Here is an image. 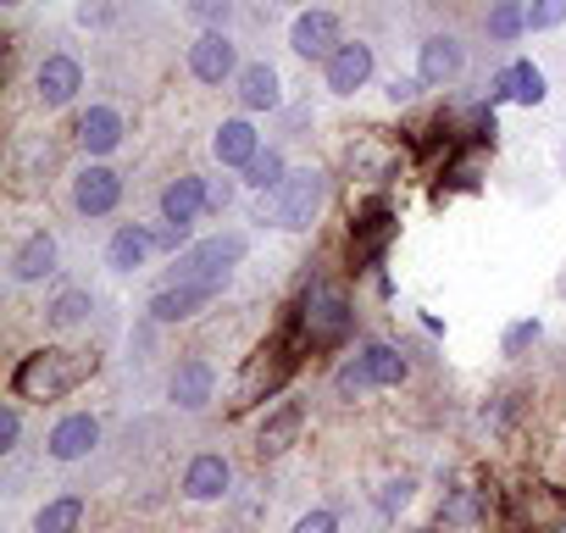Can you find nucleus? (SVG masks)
I'll return each instance as SVG.
<instances>
[{
	"label": "nucleus",
	"instance_id": "f257e3e1",
	"mask_svg": "<svg viewBox=\"0 0 566 533\" xmlns=\"http://www.w3.org/2000/svg\"><path fill=\"white\" fill-rule=\"evenodd\" d=\"M95 373H101V356H95V351L45 345V351H34V356L18 362V373H12V395H18V400H62V395L84 389Z\"/></svg>",
	"mask_w": 566,
	"mask_h": 533
},
{
	"label": "nucleus",
	"instance_id": "f03ea898",
	"mask_svg": "<svg viewBox=\"0 0 566 533\" xmlns=\"http://www.w3.org/2000/svg\"><path fill=\"white\" fill-rule=\"evenodd\" d=\"M356 334V306L339 284H312L295 312V351H339Z\"/></svg>",
	"mask_w": 566,
	"mask_h": 533
},
{
	"label": "nucleus",
	"instance_id": "7ed1b4c3",
	"mask_svg": "<svg viewBox=\"0 0 566 533\" xmlns=\"http://www.w3.org/2000/svg\"><path fill=\"white\" fill-rule=\"evenodd\" d=\"M328 206V173L323 167H290L272 195H261V222L283 228V233H306Z\"/></svg>",
	"mask_w": 566,
	"mask_h": 533
},
{
	"label": "nucleus",
	"instance_id": "20e7f679",
	"mask_svg": "<svg viewBox=\"0 0 566 533\" xmlns=\"http://www.w3.org/2000/svg\"><path fill=\"white\" fill-rule=\"evenodd\" d=\"M250 239L244 233H211V239H195L189 250H178L172 261V284H228L233 266L244 261Z\"/></svg>",
	"mask_w": 566,
	"mask_h": 533
},
{
	"label": "nucleus",
	"instance_id": "39448f33",
	"mask_svg": "<svg viewBox=\"0 0 566 533\" xmlns=\"http://www.w3.org/2000/svg\"><path fill=\"white\" fill-rule=\"evenodd\" d=\"M290 373H295V356H290V345H261L250 362H244V373H239V384H233V411H250V406H261L266 395H277L283 384H290Z\"/></svg>",
	"mask_w": 566,
	"mask_h": 533
},
{
	"label": "nucleus",
	"instance_id": "423d86ee",
	"mask_svg": "<svg viewBox=\"0 0 566 533\" xmlns=\"http://www.w3.org/2000/svg\"><path fill=\"white\" fill-rule=\"evenodd\" d=\"M339 45H345L339 18H334V12H323V7H306V12L290 23V51H295L301 62H328Z\"/></svg>",
	"mask_w": 566,
	"mask_h": 533
},
{
	"label": "nucleus",
	"instance_id": "0eeeda50",
	"mask_svg": "<svg viewBox=\"0 0 566 533\" xmlns=\"http://www.w3.org/2000/svg\"><path fill=\"white\" fill-rule=\"evenodd\" d=\"M189 79H200V84L239 79V45L228 40V29H200V40L189 45Z\"/></svg>",
	"mask_w": 566,
	"mask_h": 533
},
{
	"label": "nucleus",
	"instance_id": "6e6552de",
	"mask_svg": "<svg viewBox=\"0 0 566 533\" xmlns=\"http://www.w3.org/2000/svg\"><path fill=\"white\" fill-rule=\"evenodd\" d=\"M373 67H378V62H373V45H367V40H345V45L323 62V84H328L339 101H350L356 90L373 84Z\"/></svg>",
	"mask_w": 566,
	"mask_h": 533
},
{
	"label": "nucleus",
	"instance_id": "1a4fd4ad",
	"mask_svg": "<svg viewBox=\"0 0 566 533\" xmlns=\"http://www.w3.org/2000/svg\"><path fill=\"white\" fill-rule=\"evenodd\" d=\"M78 90H84V62H78V56L56 51V56L40 62V73H34V95H40V106L62 112V106L78 101Z\"/></svg>",
	"mask_w": 566,
	"mask_h": 533
},
{
	"label": "nucleus",
	"instance_id": "9d476101",
	"mask_svg": "<svg viewBox=\"0 0 566 533\" xmlns=\"http://www.w3.org/2000/svg\"><path fill=\"white\" fill-rule=\"evenodd\" d=\"M123 206V178L106 167V161H90L78 178H73V211L78 217H112Z\"/></svg>",
	"mask_w": 566,
	"mask_h": 533
},
{
	"label": "nucleus",
	"instance_id": "9b49d317",
	"mask_svg": "<svg viewBox=\"0 0 566 533\" xmlns=\"http://www.w3.org/2000/svg\"><path fill=\"white\" fill-rule=\"evenodd\" d=\"M461 67H467V45H461L455 34H428V40L417 45V79H422L428 90L455 84Z\"/></svg>",
	"mask_w": 566,
	"mask_h": 533
},
{
	"label": "nucleus",
	"instance_id": "f8f14e48",
	"mask_svg": "<svg viewBox=\"0 0 566 533\" xmlns=\"http://www.w3.org/2000/svg\"><path fill=\"white\" fill-rule=\"evenodd\" d=\"M228 284H167V290H156L150 295V323H189V317H200L217 295H222Z\"/></svg>",
	"mask_w": 566,
	"mask_h": 533
},
{
	"label": "nucleus",
	"instance_id": "ddd939ff",
	"mask_svg": "<svg viewBox=\"0 0 566 533\" xmlns=\"http://www.w3.org/2000/svg\"><path fill=\"white\" fill-rule=\"evenodd\" d=\"M95 445H101V417H95V411H73V417H62V422L51 428L45 456H51V461H84Z\"/></svg>",
	"mask_w": 566,
	"mask_h": 533
},
{
	"label": "nucleus",
	"instance_id": "4468645a",
	"mask_svg": "<svg viewBox=\"0 0 566 533\" xmlns=\"http://www.w3.org/2000/svg\"><path fill=\"white\" fill-rule=\"evenodd\" d=\"M167 395H172L178 411H206L211 395H217V373H211V362H200V356L178 362L172 378H167Z\"/></svg>",
	"mask_w": 566,
	"mask_h": 533
},
{
	"label": "nucleus",
	"instance_id": "2eb2a0df",
	"mask_svg": "<svg viewBox=\"0 0 566 533\" xmlns=\"http://www.w3.org/2000/svg\"><path fill=\"white\" fill-rule=\"evenodd\" d=\"M184 500H222L228 489H233V467H228V456H217V450H200L189 467H184Z\"/></svg>",
	"mask_w": 566,
	"mask_h": 533
},
{
	"label": "nucleus",
	"instance_id": "dca6fc26",
	"mask_svg": "<svg viewBox=\"0 0 566 533\" xmlns=\"http://www.w3.org/2000/svg\"><path fill=\"white\" fill-rule=\"evenodd\" d=\"M62 266V244H56V233H45V228H34L18 250H12V279L18 284H40V279H51Z\"/></svg>",
	"mask_w": 566,
	"mask_h": 533
},
{
	"label": "nucleus",
	"instance_id": "f3484780",
	"mask_svg": "<svg viewBox=\"0 0 566 533\" xmlns=\"http://www.w3.org/2000/svg\"><path fill=\"white\" fill-rule=\"evenodd\" d=\"M233 95H239L244 112H277V106H283L277 67H272V62H244L239 79H233Z\"/></svg>",
	"mask_w": 566,
	"mask_h": 533
},
{
	"label": "nucleus",
	"instance_id": "a211bd4d",
	"mask_svg": "<svg viewBox=\"0 0 566 533\" xmlns=\"http://www.w3.org/2000/svg\"><path fill=\"white\" fill-rule=\"evenodd\" d=\"M150 250H156V228H145V222H123L117 233H112V244H106V266L112 273H139V266L150 261Z\"/></svg>",
	"mask_w": 566,
	"mask_h": 533
},
{
	"label": "nucleus",
	"instance_id": "6ab92c4d",
	"mask_svg": "<svg viewBox=\"0 0 566 533\" xmlns=\"http://www.w3.org/2000/svg\"><path fill=\"white\" fill-rule=\"evenodd\" d=\"M301 428H306V411H301L295 400H283V406L255 428V456H261V461H272V456H283V450H295Z\"/></svg>",
	"mask_w": 566,
	"mask_h": 533
},
{
	"label": "nucleus",
	"instance_id": "aec40b11",
	"mask_svg": "<svg viewBox=\"0 0 566 533\" xmlns=\"http://www.w3.org/2000/svg\"><path fill=\"white\" fill-rule=\"evenodd\" d=\"M73 134H78L84 156H112V150L123 145V134H128V128H123V112H117V106H90V112L78 117V128H73Z\"/></svg>",
	"mask_w": 566,
	"mask_h": 533
},
{
	"label": "nucleus",
	"instance_id": "412c9836",
	"mask_svg": "<svg viewBox=\"0 0 566 533\" xmlns=\"http://www.w3.org/2000/svg\"><path fill=\"white\" fill-rule=\"evenodd\" d=\"M255 150H261V134H255L250 117H222V123H217V134H211V156H217L222 167L239 173Z\"/></svg>",
	"mask_w": 566,
	"mask_h": 533
},
{
	"label": "nucleus",
	"instance_id": "4be33fe9",
	"mask_svg": "<svg viewBox=\"0 0 566 533\" xmlns=\"http://www.w3.org/2000/svg\"><path fill=\"white\" fill-rule=\"evenodd\" d=\"M200 211H206V178L184 173V178H172V184L161 189V222H189V228H195Z\"/></svg>",
	"mask_w": 566,
	"mask_h": 533
},
{
	"label": "nucleus",
	"instance_id": "5701e85b",
	"mask_svg": "<svg viewBox=\"0 0 566 533\" xmlns=\"http://www.w3.org/2000/svg\"><path fill=\"white\" fill-rule=\"evenodd\" d=\"M283 178H290V161H283V150H272V145H266V150H255V156L239 167V184H244V189H255V195H272Z\"/></svg>",
	"mask_w": 566,
	"mask_h": 533
},
{
	"label": "nucleus",
	"instance_id": "b1692460",
	"mask_svg": "<svg viewBox=\"0 0 566 533\" xmlns=\"http://www.w3.org/2000/svg\"><path fill=\"white\" fill-rule=\"evenodd\" d=\"M361 362H367V373H373L378 389H395V384H406V373H411V362H406L395 345H384V339L361 345Z\"/></svg>",
	"mask_w": 566,
	"mask_h": 533
},
{
	"label": "nucleus",
	"instance_id": "393cba45",
	"mask_svg": "<svg viewBox=\"0 0 566 533\" xmlns=\"http://www.w3.org/2000/svg\"><path fill=\"white\" fill-rule=\"evenodd\" d=\"M483 516H489V505H483V489H472V483H455L444 494V505H439V522L444 527H472Z\"/></svg>",
	"mask_w": 566,
	"mask_h": 533
},
{
	"label": "nucleus",
	"instance_id": "a878e982",
	"mask_svg": "<svg viewBox=\"0 0 566 533\" xmlns=\"http://www.w3.org/2000/svg\"><path fill=\"white\" fill-rule=\"evenodd\" d=\"M78 527H84V500L78 494H56L34 516V533H78Z\"/></svg>",
	"mask_w": 566,
	"mask_h": 533
},
{
	"label": "nucleus",
	"instance_id": "bb28decb",
	"mask_svg": "<svg viewBox=\"0 0 566 533\" xmlns=\"http://www.w3.org/2000/svg\"><path fill=\"white\" fill-rule=\"evenodd\" d=\"M395 239V217L384 206H373L361 222H356V261H378V250Z\"/></svg>",
	"mask_w": 566,
	"mask_h": 533
},
{
	"label": "nucleus",
	"instance_id": "cd10ccee",
	"mask_svg": "<svg viewBox=\"0 0 566 533\" xmlns=\"http://www.w3.org/2000/svg\"><path fill=\"white\" fill-rule=\"evenodd\" d=\"M522 34H527V7H522V0H494V7H489V40L511 45Z\"/></svg>",
	"mask_w": 566,
	"mask_h": 533
},
{
	"label": "nucleus",
	"instance_id": "c85d7f7f",
	"mask_svg": "<svg viewBox=\"0 0 566 533\" xmlns=\"http://www.w3.org/2000/svg\"><path fill=\"white\" fill-rule=\"evenodd\" d=\"M90 312H95V295H90V290H62V295L45 306L51 328H78V323H90Z\"/></svg>",
	"mask_w": 566,
	"mask_h": 533
},
{
	"label": "nucleus",
	"instance_id": "c756f323",
	"mask_svg": "<svg viewBox=\"0 0 566 533\" xmlns=\"http://www.w3.org/2000/svg\"><path fill=\"white\" fill-rule=\"evenodd\" d=\"M350 173L356 178H389L395 173V150L378 145V139H361V145H350Z\"/></svg>",
	"mask_w": 566,
	"mask_h": 533
},
{
	"label": "nucleus",
	"instance_id": "7c9ffc66",
	"mask_svg": "<svg viewBox=\"0 0 566 533\" xmlns=\"http://www.w3.org/2000/svg\"><path fill=\"white\" fill-rule=\"evenodd\" d=\"M544 95H549L544 73L533 62H511V101L516 106H544Z\"/></svg>",
	"mask_w": 566,
	"mask_h": 533
},
{
	"label": "nucleus",
	"instance_id": "2f4dec72",
	"mask_svg": "<svg viewBox=\"0 0 566 533\" xmlns=\"http://www.w3.org/2000/svg\"><path fill=\"white\" fill-rule=\"evenodd\" d=\"M334 389H339V400H356V395H367V389H378V384H373V373H367V362H361V356H350V362L339 367V378H334Z\"/></svg>",
	"mask_w": 566,
	"mask_h": 533
},
{
	"label": "nucleus",
	"instance_id": "473e14b6",
	"mask_svg": "<svg viewBox=\"0 0 566 533\" xmlns=\"http://www.w3.org/2000/svg\"><path fill=\"white\" fill-rule=\"evenodd\" d=\"M538 339H544V323H538V317H522V323L505 328V345H500V351H505V356H527Z\"/></svg>",
	"mask_w": 566,
	"mask_h": 533
},
{
	"label": "nucleus",
	"instance_id": "72a5a7b5",
	"mask_svg": "<svg viewBox=\"0 0 566 533\" xmlns=\"http://www.w3.org/2000/svg\"><path fill=\"white\" fill-rule=\"evenodd\" d=\"M560 23H566V0H533V7H527V29L533 34H549Z\"/></svg>",
	"mask_w": 566,
	"mask_h": 533
},
{
	"label": "nucleus",
	"instance_id": "f704fd0d",
	"mask_svg": "<svg viewBox=\"0 0 566 533\" xmlns=\"http://www.w3.org/2000/svg\"><path fill=\"white\" fill-rule=\"evenodd\" d=\"M189 12H195L206 29H228V18H233V0H189Z\"/></svg>",
	"mask_w": 566,
	"mask_h": 533
},
{
	"label": "nucleus",
	"instance_id": "c9c22d12",
	"mask_svg": "<svg viewBox=\"0 0 566 533\" xmlns=\"http://www.w3.org/2000/svg\"><path fill=\"white\" fill-rule=\"evenodd\" d=\"M411 489H417V478H411V472H400V478H389V483H384V494H378V505H384V511L395 516V511H400V505L411 500Z\"/></svg>",
	"mask_w": 566,
	"mask_h": 533
},
{
	"label": "nucleus",
	"instance_id": "e433bc0d",
	"mask_svg": "<svg viewBox=\"0 0 566 533\" xmlns=\"http://www.w3.org/2000/svg\"><path fill=\"white\" fill-rule=\"evenodd\" d=\"M290 533H339V516H334L328 505H317V511H306V516H301Z\"/></svg>",
	"mask_w": 566,
	"mask_h": 533
},
{
	"label": "nucleus",
	"instance_id": "4c0bfd02",
	"mask_svg": "<svg viewBox=\"0 0 566 533\" xmlns=\"http://www.w3.org/2000/svg\"><path fill=\"white\" fill-rule=\"evenodd\" d=\"M18 439H23V417H18V406H7L0 411V456H12Z\"/></svg>",
	"mask_w": 566,
	"mask_h": 533
},
{
	"label": "nucleus",
	"instance_id": "58836bf2",
	"mask_svg": "<svg viewBox=\"0 0 566 533\" xmlns=\"http://www.w3.org/2000/svg\"><path fill=\"white\" fill-rule=\"evenodd\" d=\"M156 250H167V255L189 250V222H167V228H156Z\"/></svg>",
	"mask_w": 566,
	"mask_h": 533
},
{
	"label": "nucleus",
	"instance_id": "ea45409f",
	"mask_svg": "<svg viewBox=\"0 0 566 533\" xmlns=\"http://www.w3.org/2000/svg\"><path fill=\"white\" fill-rule=\"evenodd\" d=\"M112 18H117L112 0H84V7H78V23H84V29H106Z\"/></svg>",
	"mask_w": 566,
	"mask_h": 533
},
{
	"label": "nucleus",
	"instance_id": "a19ab883",
	"mask_svg": "<svg viewBox=\"0 0 566 533\" xmlns=\"http://www.w3.org/2000/svg\"><path fill=\"white\" fill-rule=\"evenodd\" d=\"M422 90H428V84H422L417 73H411V79H389V101H395V106H411Z\"/></svg>",
	"mask_w": 566,
	"mask_h": 533
},
{
	"label": "nucleus",
	"instance_id": "79ce46f5",
	"mask_svg": "<svg viewBox=\"0 0 566 533\" xmlns=\"http://www.w3.org/2000/svg\"><path fill=\"white\" fill-rule=\"evenodd\" d=\"M228 206H233V184H228V178L206 184V211H228Z\"/></svg>",
	"mask_w": 566,
	"mask_h": 533
},
{
	"label": "nucleus",
	"instance_id": "37998d69",
	"mask_svg": "<svg viewBox=\"0 0 566 533\" xmlns=\"http://www.w3.org/2000/svg\"><path fill=\"white\" fill-rule=\"evenodd\" d=\"M494 101H511V67L494 73V84H489V106H494Z\"/></svg>",
	"mask_w": 566,
	"mask_h": 533
},
{
	"label": "nucleus",
	"instance_id": "c03bdc74",
	"mask_svg": "<svg viewBox=\"0 0 566 533\" xmlns=\"http://www.w3.org/2000/svg\"><path fill=\"white\" fill-rule=\"evenodd\" d=\"M411 533H444V527H411Z\"/></svg>",
	"mask_w": 566,
	"mask_h": 533
},
{
	"label": "nucleus",
	"instance_id": "a18cd8bd",
	"mask_svg": "<svg viewBox=\"0 0 566 533\" xmlns=\"http://www.w3.org/2000/svg\"><path fill=\"white\" fill-rule=\"evenodd\" d=\"M0 7H23V0H0Z\"/></svg>",
	"mask_w": 566,
	"mask_h": 533
},
{
	"label": "nucleus",
	"instance_id": "49530a36",
	"mask_svg": "<svg viewBox=\"0 0 566 533\" xmlns=\"http://www.w3.org/2000/svg\"><path fill=\"white\" fill-rule=\"evenodd\" d=\"M283 7H306V0H283Z\"/></svg>",
	"mask_w": 566,
	"mask_h": 533
},
{
	"label": "nucleus",
	"instance_id": "de8ad7c7",
	"mask_svg": "<svg viewBox=\"0 0 566 533\" xmlns=\"http://www.w3.org/2000/svg\"><path fill=\"white\" fill-rule=\"evenodd\" d=\"M555 533H566V516H560V522H555Z\"/></svg>",
	"mask_w": 566,
	"mask_h": 533
},
{
	"label": "nucleus",
	"instance_id": "09e8293b",
	"mask_svg": "<svg viewBox=\"0 0 566 533\" xmlns=\"http://www.w3.org/2000/svg\"><path fill=\"white\" fill-rule=\"evenodd\" d=\"M489 7H494V0H489Z\"/></svg>",
	"mask_w": 566,
	"mask_h": 533
}]
</instances>
